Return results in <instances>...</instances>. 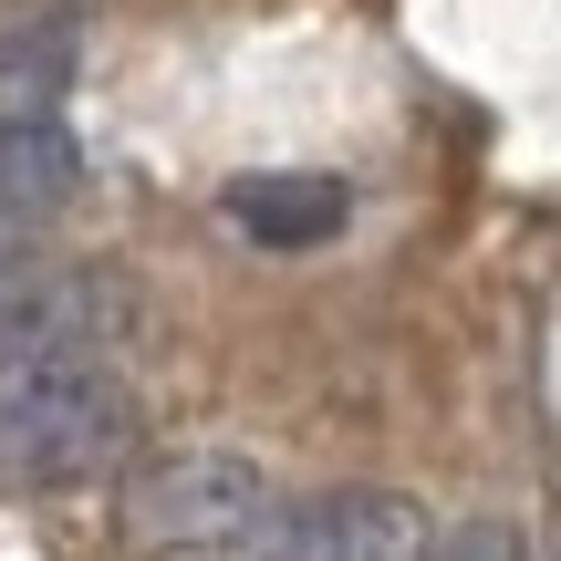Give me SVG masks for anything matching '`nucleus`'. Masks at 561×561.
Masks as SVG:
<instances>
[{
	"label": "nucleus",
	"mask_w": 561,
	"mask_h": 561,
	"mask_svg": "<svg viewBox=\"0 0 561 561\" xmlns=\"http://www.w3.org/2000/svg\"><path fill=\"white\" fill-rule=\"evenodd\" d=\"M437 520L405 489H322L280 520V561H426Z\"/></svg>",
	"instance_id": "7ed1b4c3"
},
{
	"label": "nucleus",
	"mask_w": 561,
	"mask_h": 561,
	"mask_svg": "<svg viewBox=\"0 0 561 561\" xmlns=\"http://www.w3.org/2000/svg\"><path fill=\"white\" fill-rule=\"evenodd\" d=\"M73 73H83V11H73V0L11 11V21H0V136L53 125L62 94H73Z\"/></svg>",
	"instance_id": "20e7f679"
},
{
	"label": "nucleus",
	"mask_w": 561,
	"mask_h": 561,
	"mask_svg": "<svg viewBox=\"0 0 561 561\" xmlns=\"http://www.w3.org/2000/svg\"><path fill=\"white\" fill-rule=\"evenodd\" d=\"M73 198H83V146L62 136V125L0 136V240L32 250L53 219H73Z\"/></svg>",
	"instance_id": "423d86ee"
},
{
	"label": "nucleus",
	"mask_w": 561,
	"mask_h": 561,
	"mask_svg": "<svg viewBox=\"0 0 561 561\" xmlns=\"http://www.w3.org/2000/svg\"><path fill=\"white\" fill-rule=\"evenodd\" d=\"M343 219H354V187L322 178V167H271V178L229 187V229L261 250H322V240H343Z\"/></svg>",
	"instance_id": "39448f33"
},
{
	"label": "nucleus",
	"mask_w": 561,
	"mask_h": 561,
	"mask_svg": "<svg viewBox=\"0 0 561 561\" xmlns=\"http://www.w3.org/2000/svg\"><path fill=\"white\" fill-rule=\"evenodd\" d=\"M426 561H530V541H520V520H489L479 510V520H447Z\"/></svg>",
	"instance_id": "0eeeda50"
},
{
	"label": "nucleus",
	"mask_w": 561,
	"mask_h": 561,
	"mask_svg": "<svg viewBox=\"0 0 561 561\" xmlns=\"http://www.w3.org/2000/svg\"><path fill=\"white\" fill-rule=\"evenodd\" d=\"M115 520L136 551H178V561H280V489L229 447H167L115 489Z\"/></svg>",
	"instance_id": "f03ea898"
},
{
	"label": "nucleus",
	"mask_w": 561,
	"mask_h": 561,
	"mask_svg": "<svg viewBox=\"0 0 561 561\" xmlns=\"http://www.w3.org/2000/svg\"><path fill=\"white\" fill-rule=\"evenodd\" d=\"M136 447V396L115 354H0V479L73 489Z\"/></svg>",
	"instance_id": "f257e3e1"
}]
</instances>
